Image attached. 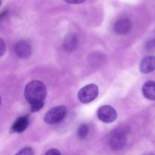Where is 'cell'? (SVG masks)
<instances>
[{"instance_id": "cell-4", "label": "cell", "mask_w": 155, "mask_h": 155, "mask_svg": "<svg viewBox=\"0 0 155 155\" xmlns=\"http://www.w3.org/2000/svg\"><path fill=\"white\" fill-rule=\"evenodd\" d=\"M98 119L106 124H110L115 121L117 117V113L113 107L109 105H104L100 107L98 110Z\"/></svg>"}, {"instance_id": "cell-6", "label": "cell", "mask_w": 155, "mask_h": 155, "mask_svg": "<svg viewBox=\"0 0 155 155\" xmlns=\"http://www.w3.org/2000/svg\"><path fill=\"white\" fill-rule=\"evenodd\" d=\"M15 51L18 57L23 59H26L30 57L31 54L32 48L28 42L23 40L17 42L15 47Z\"/></svg>"}, {"instance_id": "cell-1", "label": "cell", "mask_w": 155, "mask_h": 155, "mask_svg": "<svg viewBox=\"0 0 155 155\" xmlns=\"http://www.w3.org/2000/svg\"><path fill=\"white\" fill-rule=\"evenodd\" d=\"M46 87L43 83L39 80L30 82L24 89V96L29 102L33 112L40 110L45 104L46 97Z\"/></svg>"}, {"instance_id": "cell-13", "label": "cell", "mask_w": 155, "mask_h": 155, "mask_svg": "<svg viewBox=\"0 0 155 155\" xmlns=\"http://www.w3.org/2000/svg\"><path fill=\"white\" fill-rule=\"evenodd\" d=\"M15 155H34L33 150L30 147H27L18 151Z\"/></svg>"}, {"instance_id": "cell-10", "label": "cell", "mask_w": 155, "mask_h": 155, "mask_svg": "<svg viewBox=\"0 0 155 155\" xmlns=\"http://www.w3.org/2000/svg\"><path fill=\"white\" fill-rule=\"evenodd\" d=\"M142 94L147 99L155 101V81L146 82L142 87Z\"/></svg>"}, {"instance_id": "cell-11", "label": "cell", "mask_w": 155, "mask_h": 155, "mask_svg": "<svg viewBox=\"0 0 155 155\" xmlns=\"http://www.w3.org/2000/svg\"><path fill=\"white\" fill-rule=\"evenodd\" d=\"M77 45V36L74 34H69L65 37L63 42L64 48L67 51H72L76 48Z\"/></svg>"}, {"instance_id": "cell-15", "label": "cell", "mask_w": 155, "mask_h": 155, "mask_svg": "<svg viewBox=\"0 0 155 155\" xmlns=\"http://www.w3.org/2000/svg\"><path fill=\"white\" fill-rule=\"evenodd\" d=\"M0 43H1V56H2L3 54H4L5 51V48L4 41L2 40V39H0Z\"/></svg>"}, {"instance_id": "cell-12", "label": "cell", "mask_w": 155, "mask_h": 155, "mask_svg": "<svg viewBox=\"0 0 155 155\" xmlns=\"http://www.w3.org/2000/svg\"><path fill=\"white\" fill-rule=\"evenodd\" d=\"M88 133H89V127H88L86 124H83L80 126V127H79L78 129V132H77V133H78V136L80 139H85V138L87 136Z\"/></svg>"}, {"instance_id": "cell-9", "label": "cell", "mask_w": 155, "mask_h": 155, "mask_svg": "<svg viewBox=\"0 0 155 155\" xmlns=\"http://www.w3.org/2000/svg\"><path fill=\"white\" fill-rule=\"evenodd\" d=\"M30 124V119L27 116H23L18 118L14 123L12 127V130L13 133H23L28 127Z\"/></svg>"}, {"instance_id": "cell-17", "label": "cell", "mask_w": 155, "mask_h": 155, "mask_svg": "<svg viewBox=\"0 0 155 155\" xmlns=\"http://www.w3.org/2000/svg\"><path fill=\"white\" fill-rule=\"evenodd\" d=\"M145 155H153V154H145Z\"/></svg>"}, {"instance_id": "cell-16", "label": "cell", "mask_w": 155, "mask_h": 155, "mask_svg": "<svg viewBox=\"0 0 155 155\" xmlns=\"http://www.w3.org/2000/svg\"><path fill=\"white\" fill-rule=\"evenodd\" d=\"M83 2H68V3H71V4H74V3H77V4H80L82 3Z\"/></svg>"}, {"instance_id": "cell-7", "label": "cell", "mask_w": 155, "mask_h": 155, "mask_svg": "<svg viewBox=\"0 0 155 155\" xmlns=\"http://www.w3.org/2000/svg\"><path fill=\"white\" fill-rule=\"evenodd\" d=\"M131 22L127 18H120L115 22L114 30L118 35H125L131 30Z\"/></svg>"}, {"instance_id": "cell-14", "label": "cell", "mask_w": 155, "mask_h": 155, "mask_svg": "<svg viewBox=\"0 0 155 155\" xmlns=\"http://www.w3.org/2000/svg\"><path fill=\"white\" fill-rule=\"evenodd\" d=\"M45 155H61V154L60 151L57 149H54V148H52V149H50L45 153Z\"/></svg>"}, {"instance_id": "cell-8", "label": "cell", "mask_w": 155, "mask_h": 155, "mask_svg": "<svg viewBox=\"0 0 155 155\" xmlns=\"http://www.w3.org/2000/svg\"><path fill=\"white\" fill-rule=\"evenodd\" d=\"M139 69L142 74H150L155 71V56H148L142 59Z\"/></svg>"}, {"instance_id": "cell-3", "label": "cell", "mask_w": 155, "mask_h": 155, "mask_svg": "<svg viewBox=\"0 0 155 155\" xmlns=\"http://www.w3.org/2000/svg\"><path fill=\"white\" fill-rule=\"evenodd\" d=\"M98 95V87L95 84H89L78 92V99L83 104L92 102Z\"/></svg>"}, {"instance_id": "cell-5", "label": "cell", "mask_w": 155, "mask_h": 155, "mask_svg": "<svg viewBox=\"0 0 155 155\" xmlns=\"http://www.w3.org/2000/svg\"><path fill=\"white\" fill-rule=\"evenodd\" d=\"M127 143V136L123 132H115L111 135L109 139V145L114 151H120L123 149Z\"/></svg>"}, {"instance_id": "cell-2", "label": "cell", "mask_w": 155, "mask_h": 155, "mask_svg": "<svg viewBox=\"0 0 155 155\" xmlns=\"http://www.w3.org/2000/svg\"><path fill=\"white\" fill-rule=\"evenodd\" d=\"M67 114L66 107L56 106L50 109L45 115L44 121L48 124H54L63 120Z\"/></svg>"}]
</instances>
